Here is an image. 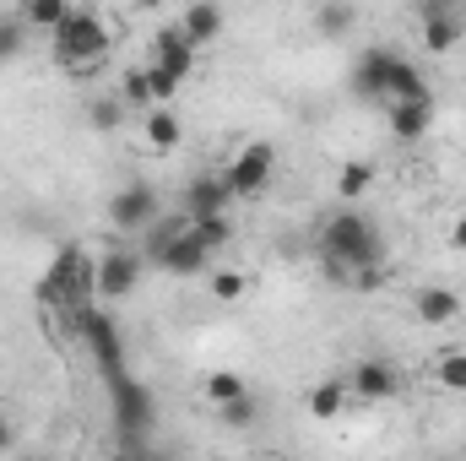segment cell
Instances as JSON below:
<instances>
[{
    "mask_svg": "<svg viewBox=\"0 0 466 461\" xmlns=\"http://www.w3.org/2000/svg\"><path fill=\"white\" fill-rule=\"evenodd\" d=\"M320 255H326V271H331L337 282L374 288V282H380V266H385V239H380V229H374L358 207H342V212L326 218V229H320Z\"/></svg>",
    "mask_w": 466,
    "mask_h": 461,
    "instance_id": "cell-1",
    "label": "cell"
},
{
    "mask_svg": "<svg viewBox=\"0 0 466 461\" xmlns=\"http://www.w3.org/2000/svg\"><path fill=\"white\" fill-rule=\"evenodd\" d=\"M49 49H55V60H60V71L93 77V71L109 60V49H115V22H109L104 11H93V5H76V11L66 16V27L49 38Z\"/></svg>",
    "mask_w": 466,
    "mask_h": 461,
    "instance_id": "cell-2",
    "label": "cell"
},
{
    "mask_svg": "<svg viewBox=\"0 0 466 461\" xmlns=\"http://www.w3.org/2000/svg\"><path fill=\"white\" fill-rule=\"evenodd\" d=\"M152 266L168 271V277H201L212 266V250L196 239L190 223H174V229H163L152 239Z\"/></svg>",
    "mask_w": 466,
    "mask_h": 461,
    "instance_id": "cell-3",
    "label": "cell"
},
{
    "mask_svg": "<svg viewBox=\"0 0 466 461\" xmlns=\"http://www.w3.org/2000/svg\"><path fill=\"white\" fill-rule=\"evenodd\" d=\"M271 174H277V147H271V141H244V147L233 152V163L223 169L228 201H249V196H260V190L271 185Z\"/></svg>",
    "mask_w": 466,
    "mask_h": 461,
    "instance_id": "cell-4",
    "label": "cell"
},
{
    "mask_svg": "<svg viewBox=\"0 0 466 461\" xmlns=\"http://www.w3.org/2000/svg\"><path fill=\"white\" fill-rule=\"evenodd\" d=\"M136 282H141V255L136 250H109V255L93 261V299L115 304L125 293H136Z\"/></svg>",
    "mask_w": 466,
    "mask_h": 461,
    "instance_id": "cell-5",
    "label": "cell"
},
{
    "mask_svg": "<svg viewBox=\"0 0 466 461\" xmlns=\"http://www.w3.org/2000/svg\"><path fill=\"white\" fill-rule=\"evenodd\" d=\"M76 321H82V337H87V347H93L104 380H119V374H125V347H119V332H115V321H109V310L87 304Z\"/></svg>",
    "mask_w": 466,
    "mask_h": 461,
    "instance_id": "cell-6",
    "label": "cell"
},
{
    "mask_svg": "<svg viewBox=\"0 0 466 461\" xmlns=\"http://www.w3.org/2000/svg\"><path fill=\"white\" fill-rule=\"evenodd\" d=\"M109 223L119 233H147L157 223V190L147 179H130L125 190H115V201H109Z\"/></svg>",
    "mask_w": 466,
    "mask_h": 461,
    "instance_id": "cell-7",
    "label": "cell"
},
{
    "mask_svg": "<svg viewBox=\"0 0 466 461\" xmlns=\"http://www.w3.org/2000/svg\"><path fill=\"white\" fill-rule=\"evenodd\" d=\"M109 396H115L119 435L141 440V435L152 429V418H157V407H152V391H147V385H136L130 374H119V380H109Z\"/></svg>",
    "mask_w": 466,
    "mask_h": 461,
    "instance_id": "cell-8",
    "label": "cell"
},
{
    "mask_svg": "<svg viewBox=\"0 0 466 461\" xmlns=\"http://www.w3.org/2000/svg\"><path fill=\"white\" fill-rule=\"evenodd\" d=\"M348 391L358 402H396L401 396V369L390 358H358L348 374Z\"/></svg>",
    "mask_w": 466,
    "mask_h": 461,
    "instance_id": "cell-9",
    "label": "cell"
},
{
    "mask_svg": "<svg viewBox=\"0 0 466 461\" xmlns=\"http://www.w3.org/2000/svg\"><path fill=\"white\" fill-rule=\"evenodd\" d=\"M418 22H423V49H429V55H451L466 33L461 11H456L451 0H423V5H418Z\"/></svg>",
    "mask_w": 466,
    "mask_h": 461,
    "instance_id": "cell-10",
    "label": "cell"
},
{
    "mask_svg": "<svg viewBox=\"0 0 466 461\" xmlns=\"http://www.w3.org/2000/svg\"><path fill=\"white\" fill-rule=\"evenodd\" d=\"M152 66H157V71H168L174 82H185V77L196 71V44L179 33V22H174V27H163V33L152 38Z\"/></svg>",
    "mask_w": 466,
    "mask_h": 461,
    "instance_id": "cell-11",
    "label": "cell"
},
{
    "mask_svg": "<svg viewBox=\"0 0 466 461\" xmlns=\"http://www.w3.org/2000/svg\"><path fill=\"white\" fill-rule=\"evenodd\" d=\"M223 212H228L223 174H196L190 190H185V223H207V218H223Z\"/></svg>",
    "mask_w": 466,
    "mask_h": 461,
    "instance_id": "cell-12",
    "label": "cell"
},
{
    "mask_svg": "<svg viewBox=\"0 0 466 461\" xmlns=\"http://www.w3.org/2000/svg\"><path fill=\"white\" fill-rule=\"evenodd\" d=\"M396 49H363V60H358V71H352V87L363 93V98H385L390 93V71H396Z\"/></svg>",
    "mask_w": 466,
    "mask_h": 461,
    "instance_id": "cell-13",
    "label": "cell"
},
{
    "mask_svg": "<svg viewBox=\"0 0 466 461\" xmlns=\"http://www.w3.org/2000/svg\"><path fill=\"white\" fill-rule=\"evenodd\" d=\"M412 315H418L423 326H456V321H461V293H456V288L429 282V288H418V293H412Z\"/></svg>",
    "mask_w": 466,
    "mask_h": 461,
    "instance_id": "cell-14",
    "label": "cell"
},
{
    "mask_svg": "<svg viewBox=\"0 0 466 461\" xmlns=\"http://www.w3.org/2000/svg\"><path fill=\"white\" fill-rule=\"evenodd\" d=\"M71 11H76L71 0H22V5H16L22 27H27V33H49V38L66 27V16H71Z\"/></svg>",
    "mask_w": 466,
    "mask_h": 461,
    "instance_id": "cell-15",
    "label": "cell"
},
{
    "mask_svg": "<svg viewBox=\"0 0 466 461\" xmlns=\"http://www.w3.org/2000/svg\"><path fill=\"white\" fill-rule=\"evenodd\" d=\"M223 5H212V0H196V5H185V16H179V33L201 49V44H212L218 33H223Z\"/></svg>",
    "mask_w": 466,
    "mask_h": 461,
    "instance_id": "cell-16",
    "label": "cell"
},
{
    "mask_svg": "<svg viewBox=\"0 0 466 461\" xmlns=\"http://www.w3.org/2000/svg\"><path fill=\"white\" fill-rule=\"evenodd\" d=\"M390 104H434L429 98V77L412 66V60H396V71H390V93H385Z\"/></svg>",
    "mask_w": 466,
    "mask_h": 461,
    "instance_id": "cell-17",
    "label": "cell"
},
{
    "mask_svg": "<svg viewBox=\"0 0 466 461\" xmlns=\"http://www.w3.org/2000/svg\"><path fill=\"white\" fill-rule=\"evenodd\" d=\"M348 380H320V385H309V396H304V407H309V418H320V424H331V418H342V407H348Z\"/></svg>",
    "mask_w": 466,
    "mask_h": 461,
    "instance_id": "cell-18",
    "label": "cell"
},
{
    "mask_svg": "<svg viewBox=\"0 0 466 461\" xmlns=\"http://www.w3.org/2000/svg\"><path fill=\"white\" fill-rule=\"evenodd\" d=\"M141 130H147V147H152V152H174V147L185 141V125H179L174 109H147V115H141Z\"/></svg>",
    "mask_w": 466,
    "mask_h": 461,
    "instance_id": "cell-19",
    "label": "cell"
},
{
    "mask_svg": "<svg viewBox=\"0 0 466 461\" xmlns=\"http://www.w3.org/2000/svg\"><path fill=\"white\" fill-rule=\"evenodd\" d=\"M434 119V104H390V130L396 141H418Z\"/></svg>",
    "mask_w": 466,
    "mask_h": 461,
    "instance_id": "cell-20",
    "label": "cell"
},
{
    "mask_svg": "<svg viewBox=\"0 0 466 461\" xmlns=\"http://www.w3.org/2000/svg\"><path fill=\"white\" fill-rule=\"evenodd\" d=\"M201 391H207V402L223 413L228 402H238V396H249V385H244V374H233V369H212L207 380H201Z\"/></svg>",
    "mask_w": 466,
    "mask_h": 461,
    "instance_id": "cell-21",
    "label": "cell"
},
{
    "mask_svg": "<svg viewBox=\"0 0 466 461\" xmlns=\"http://www.w3.org/2000/svg\"><path fill=\"white\" fill-rule=\"evenodd\" d=\"M207 288H212V299H218V304H238V299L249 293V277H244V271H233V266H218Z\"/></svg>",
    "mask_w": 466,
    "mask_h": 461,
    "instance_id": "cell-22",
    "label": "cell"
},
{
    "mask_svg": "<svg viewBox=\"0 0 466 461\" xmlns=\"http://www.w3.org/2000/svg\"><path fill=\"white\" fill-rule=\"evenodd\" d=\"M141 77H147V93H152V109H168V104H174V98H179V82H174V77H168V71H157V66H152V60H147V66H141Z\"/></svg>",
    "mask_w": 466,
    "mask_h": 461,
    "instance_id": "cell-23",
    "label": "cell"
},
{
    "mask_svg": "<svg viewBox=\"0 0 466 461\" xmlns=\"http://www.w3.org/2000/svg\"><path fill=\"white\" fill-rule=\"evenodd\" d=\"M22 44H27L22 16H16V11H0V66H5V60H16V55H22Z\"/></svg>",
    "mask_w": 466,
    "mask_h": 461,
    "instance_id": "cell-24",
    "label": "cell"
},
{
    "mask_svg": "<svg viewBox=\"0 0 466 461\" xmlns=\"http://www.w3.org/2000/svg\"><path fill=\"white\" fill-rule=\"evenodd\" d=\"M352 22H358V11L342 5V0H331V5H320V11H315V27H320V33H331V38H342Z\"/></svg>",
    "mask_w": 466,
    "mask_h": 461,
    "instance_id": "cell-25",
    "label": "cell"
},
{
    "mask_svg": "<svg viewBox=\"0 0 466 461\" xmlns=\"http://www.w3.org/2000/svg\"><path fill=\"white\" fill-rule=\"evenodd\" d=\"M369 185H374V169L369 163H348L342 179H337V196L342 201H358V196H369Z\"/></svg>",
    "mask_w": 466,
    "mask_h": 461,
    "instance_id": "cell-26",
    "label": "cell"
},
{
    "mask_svg": "<svg viewBox=\"0 0 466 461\" xmlns=\"http://www.w3.org/2000/svg\"><path fill=\"white\" fill-rule=\"evenodd\" d=\"M434 374H440V385H445V391H466V353H461V347H451V353L440 358V369H434Z\"/></svg>",
    "mask_w": 466,
    "mask_h": 461,
    "instance_id": "cell-27",
    "label": "cell"
},
{
    "mask_svg": "<svg viewBox=\"0 0 466 461\" xmlns=\"http://www.w3.org/2000/svg\"><path fill=\"white\" fill-rule=\"evenodd\" d=\"M255 418H260V402H255V391L223 407V424H228V429H255Z\"/></svg>",
    "mask_w": 466,
    "mask_h": 461,
    "instance_id": "cell-28",
    "label": "cell"
},
{
    "mask_svg": "<svg viewBox=\"0 0 466 461\" xmlns=\"http://www.w3.org/2000/svg\"><path fill=\"white\" fill-rule=\"evenodd\" d=\"M190 229H196V239H201L212 255H218V250L233 239V223H228V218H207V223H190Z\"/></svg>",
    "mask_w": 466,
    "mask_h": 461,
    "instance_id": "cell-29",
    "label": "cell"
},
{
    "mask_svg": "<svg viewBox=\"0 0 466 461\" xmlns=\"http://www.w3.org/2000/svg\"><path fill=\"white\" fill-rule=\"evenodd\" d=\"M125 115H130V109L119 104V93H115V98H98V104L87 109V119H93L98 130H119V119H125Z\"/></svg>",
    "mask_w": 466,
    "mask_h": 461,
    "instance_id": "cell-30",
    "label": "cell"
},
{
    "mask_svg": "<svg viewBox=\"0 0 466 461\" xmlns=\"http://www.w3.org/2000/svg\"><path fill=\"white\" fill-rule=\"evenodd\" d=\"M0 456H16V424L0 413Z\"/></svg>",
    "mask_w": 466,
    "mask_h": 461,
    "instance_id": "cell-31",
    "label": "cell"
},
{
    "mask_svg": "<svg viewBox=\"0 0 466 461\" xmlns=\"http://www.w3.org/2000/svg\"><path fill=\"white\" fill-rule=\"evenodd\" d=\"M451 250H456V255H466V212L451 223Z\"/></svg>",
    "mask_w": 466,
    "mask_h": 461,
    "instance_id": "cell-32",
    "label": "cell"
},
{
    "mask_svg": "<svg viewBox=\"0 0 466 461\" xmlns=\"http://www.w3.org/2000/svg\"><path fill=\"white\" fill-rule=\"evenodd\" d=\"M130 461H157V456H141V451H136V456H130Z\"/></svg>",
    "mask_w": 466,
    "mask_h": 461,
    "instance_id": "cell-33",
    "label": "cell"
},
{
    "mask_svg": "<svg viewBox=\"0 0 466 461\" xmlns=\"http://www.w3.org/2000/svg\"><path fill=\"white\" fill-rule=\"evenodd\" d=\"M11 461H44V456H11Z\"/></svg>",
    "mask_w": 466,
    "mask_h": 461,
    "instance_id": "cell-34",
    "label": "cell"
},
{
    "mask_svg": "<svg viewBox=\"0 0 466 461\" xmlns=\"http://www.w3.org/2000/svg\"><path fill=\"white\" fill-rule=\"evenodd\" d=\"M260 461H282V456H260Z\"/></svg>",
    "mask_w": 466,
    "mask_h": 461,
    "instance_id": "cell-35",
    "label": "cell"
}]
</instances>
